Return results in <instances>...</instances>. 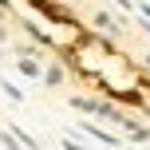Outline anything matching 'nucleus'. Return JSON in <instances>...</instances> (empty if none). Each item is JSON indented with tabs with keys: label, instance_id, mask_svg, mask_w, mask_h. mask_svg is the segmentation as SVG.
<instances>
[{
	"label": "nucleus",
	"instance_id": "39448f33",
	"mask_svg": "<svg viewBox=\"0 0 150 150\" xmlns=\"http://www.w3.org/2000/svg\"><path fill=\"white\" fill-rule=\"evenodd\" d=\"M4 95H8V99H24V91L16 87V83H4Z\"/></svg>",
	"mask_w": 150,
	"mask_h": 150
},
{
	"label": "nucleus",
	"instance_id": "20e7f679",
	"mask_svg": "<svg viewBox=\"0 0 150 150\" xmlns=\"http://www.w3.org/2000/svg\"><path fill=\"white\" fill-rule=\"evenodd\" d=\"M44 79H47V87H59V83H63V67H47Z\"/></svg>",
	"mask_w": 150,
	"mask_h": 150
},
{
	"label": "nucleus",
	"instance_id": "423d86ee",
	"mask_svg": "<svg viewBox=\"0 0 150 150\" xmlns=\"http://www.w3.org/2000/svg\"><path fill=\"white\" fill-rule=\"evenodd\" d=\"M63 150H87V146H79V142H71V138H67V142H63Z\"/></svg>",
	"mask_w": 150,
	"mask_h": 150
},
{
	"label": "nucleus",
	"instance_id": "f257e3e1",
	"mask_svg": "<svg viewBox=\"0 0 150 150\" xmlns=\"http://www.w3.org/2000/svg\"><path fill=\"white\" fill-rule=\"evenodd\" d=\"M83 130H87L91 138H99L103 146H119V138H115V134H107V130H103V127H95V122H83Z\"/></svg>",
	"mask_w": 150,
	"mask_h": 150
},
{
	"label": "nucleus",
	"instance_id": "f03ea898",
	"mask_svg": "<svg viewBox=\"0 0 150 150\" xmlns=\"http://www.w3.org/2000/svg\"><path fill=\"white\" fill-rule=\"evenodd\" d=\"M16 67H20V75H28V79H40V63L32 59V55H20V63H16Z\"/></svg>",
	"mask_w": 150,
	"mask_h": 150
},
{
	"label": "nucleus",
	"instance_id": "6e6552de",
	"mask_svg": "<svg viewBox=\"0 0 150 150\" xmlns=\"http://www.w3.org/2000/svg\"><path fill=\"white\" fill-rule=\"evenodd\" d=\"M142 16H146V20H150V4H142Z\"/></svg>",
	"mask_w": 150,
	"mask_h": 150
},
{
	"label": "nucleus",
	"instance_id": "0eeeda50",
	"mask_svg": "<svg viewBox=\"0 0 150 150\" xmlns=\"http://www.w3.org/2000/svg\"><path fill=\"white\" fill-rule=\"evenodd\" d=\"M115 4H122V8H134V4H130V0H115Z\"/></svg>",
	"mask_w": 150,
	"mask_h": 150
},
{
	"label": "nucleus",
	"instance_id": "7ed1b4c3",
	"mask_svg": "<svg viewBox=\"0 0 150 150\" xmlns=\"http://www.w3.org/2000/svg\"><path fill=\"white\" fill-rule=\"evenodd\" d=\"M95 28H103V32H115L119 24H115V16H111V12H95Z\"/></svg>",
	"mask_w": 150,
	"mask_h": 150
}]
</instances>
